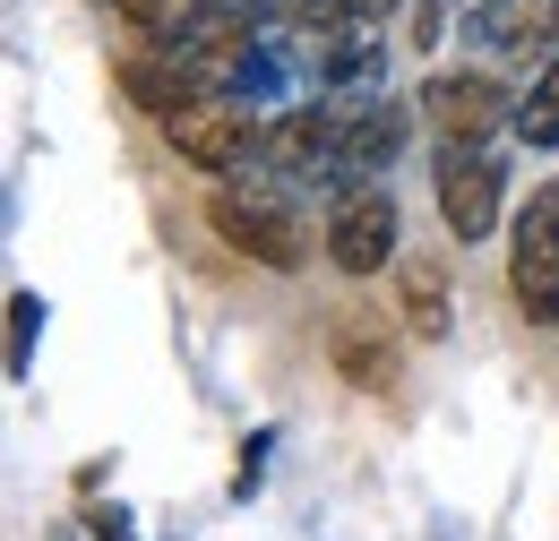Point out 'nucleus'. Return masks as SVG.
Masks as SVG:
<instances>
[{"label": "nucleus", "instance_id": "f257e3e1", "mask_svg": "<svg viewBox=\"0 0 559 541\" xmlns=\"http://www.w3.org/2000/svg\"><path fill=\"white\" fill-rule=\"evenodd\" d=\"M207 224L241 250V259H259V267H276V275H293L301 259H310L301 215L284 206V190L267 181V172H233V181L207 199Z\"/></svg>", "mask_w": 559, "mask_h": 541}, {"label": "nucleus", "instance_id": "f03ea898", "mask_svg": "<svg viewBox=\"0 0 559 541\" xmlns=\"http://www.w3.org/2000/svg\"><path fill=\"white\" fill-rule=\"evenodd\" d=\"M164 137H173V155L181 164H199V172H250V155H267V121L250 112V104H233V95H181L173 112H164Z\"/></svg>", "mask_w": 559, "mask_h": 541}, {"label": "nucleus", "instance_id": "7ed1b4c3", "mask_svg": "<svg viewBox=\"0 0 559 541\" xmlns=\"http://www.w3.org/2000/svg\"><path fill=\"white\" fill-rule=\"evenodd\" d=\"M508 301L525 327H559V181L534 190L508 241Z\"/></svg>", "mask_w": 559, "mask_h": 541}, {"label": "nucleus", "instance_id": "20e7f679", "mask_svg": "<svg viewBox=\"0 0 559 541\" xmlns=\"http://www.w3.org/2000/svg\"><path fill=\"white\" fill-rule=\"evenodd\" d=\"M430 199H439V224L465 241H490L499 232V199H508V164L490 146H439V172H430Z\"/></svg>", "mask_w": 559, "mask_h": 541}, {"label": "nucleus", "instance_id": "39448f33", "mask_svg": "<svg viewBox=\"0 0 559 541\" xmlns=\"http://www.w3.org/2000/svg\"><path fill=\"white\" fill-rule=\"evenodd\" d=\"M328 259L336 275H379L396 259V199L379 181H353L336 190V215H328Z\"/></svg>", "mask_w": 559, "mask_h": 541}, {"label": "nucleus", "instance_id": "423d86ee", "mask_svg": "<svg viewBox=\"0 0 559 541\" xmlns=\"http://www.w3.org/2000/svg\"><path fill=\"white\" fill-rule=\"evenodd\" d=\"M421 121L439 130V146H490V130L508 121V95L483 69H439L421 77Z\"/></svg>", "mask_w": 559, "mask_h": 541}, {"label": "nucleus", "instance_id": "0eeeda50", "mask_svg": "<svg viewBox=\"0 0 559 541\" xmlns=\"http://www.w3.org/2000/svg\"><path fill=\"white\" fill-rule=\"evenodd\" d=\"M414 130L405 104H336V146H345V181H370L379 164H396V146Z\"/></svg>", "mask_w": 559, "mask_h": 541}, {"label": "nucleus", "instance_id": "6e6552de", "mask_svg": "<svg viewBox=\"0 0 559 541\" xmlns=\"http://www.w3.org/2000/svg\"><path fill=\"white\" fill-rule=\"evenodd\" d=\"M328 361H336V378L361 387V396H388V378H396V344L379 318H336L328 327Z\"/></svg>", "mask_w": 559, "mask_h": 541}, {"label": "nucleus", "instance_id": "1a4fd4ad", "mask_svg": "<svg viewBox=\"0 0 559 541\" xmlns=\"http://www.w3.org/2000/svg\"><path fill=\"white\" fill-rule=\"evenodd\" d=\"M474 35L490 52H551L559 44V0H483Z\"/></svg>", "mask_w": 559, "mask_h": 541}, {"label": "nucleus", "instance_id": "9d476101", "mask_svg": "<svg viewBox=\"0 0 559 541\" xmlns=\"http://www.w3.org/2000/svg\"><path fill=\"white\" fill-rule=\"evenodd\" d=\"M396 310H405V327H414L421 344H439L448 336V310H456V301H448V267H439V259H405V267H396Z\"/></svg>", "mask_w": 559, "mask_h": 541}, {"label": "nucleus", "instance_id": "9b49d317", "mask_svg": "<svg viewBox=\"0 0 559 541\" xmlns=\"http://www.w3.org/2000/svg\"><path fill=\"white\" fill-rule=\"evenodd\" d=\"M516 137L525 146H559V61L534 77V95L516 104Z\"/></svg>", "mask_w": 559, "mask_h": 541}, {"label": "nucleus", "instance_id": "f8f14e48", "mask_svg": "<svg viewBox=\"0 0 559 541\" xmlns=\"http://www.w3.org/2000/svg\"><path fill=\"white\" fill-rule=\"evenodd\" d=\"M448 9H456V0H414V52H439V44H448Z\"/></svg>", "mask_w": 559, "mask_h": 541}, {"label": "nucleus", "instance_id": "ddd939ff", "mask_svg": "<svg viewBox=\"0 0 559 541\" xmlns=\"http://www.w3.org/2000/svg\"><path fill=\"white\" fill-rule=\"evenodd\" d=\"M336 9H345L353 26H370V17H388V9H396V0H336Z\"/></svg>", "mask_w": 559, "mask_h": 541}]
</instances>
